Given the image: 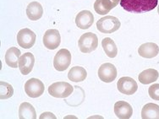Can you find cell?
<instances>
[{"label":"cell","mask_w":159,"mask_h":119,"mask_svg":"<svg viewBox=\"0 0 159 119\" xmlns=\"http://www.w3.org/2000/svg\"><path fill=\"white\" fill-rule=\"evenodd\" d=\"M158 0H121L123 9L131 13H143L152 10L157 6Z\"/></svg>","instance_id":"1"},{"label":"cell","mask_w":159,"mask_h":119,"mask_svg":"<svg viewBox=\"0 0 159 119\" xmlns=\"http://www.w3.org/2000/svg\"><path fill=\"white\" fill-rule=\"evenodd\" d=\"M121 23L119 19L114 16L107 15L98 20L97 22V28L102 33L111 34L115 32L120 28Z\"/></svg>","instance_id":"2"},{"label":"cell","mask_w":159,"mask_h":119,"mask_svg":"<svg viewBox=\"0 0 159 119\" xmlns=\"http://www.w3.org/2000/svg\"><path fill=\"white\" fill-rule=\"evenodd\" d=\"M79 48L83 53H90L95 51L98 46V38L97 35L92 32H87L83 34L80 37Z\"/></svg>","instance_id":"3"},{"label":"cell","mask_w":159,"mask_h":119,"mask_svg":"<svg viewBox=\"0 0 159 119\" xmlns=\"http://www.w3.org/2000/svg\"><path fill=\"white\" fill-rule=\"evenodd\" d=\"M74 87L70 83L59 81L52 84L48 87V93L52 97L66 98L73 93Z\"/></svg>","instance_id":"4"},{"label":"cell","mask_w":159,"mask_h":119,"mask_svg":"<svg viewBox=\"0 0 159 119\" xmlns=\"http://www.w3.org/2000/svg\"><path fill=\"white\" fill-rule=\"evenodd\" d=\"M71 64V53L67 49L62 48L56 53L53 58V66L56 70L64 71Z\"/></svg>","instance_id":"5"},{"label":"cell","mask_w":159,"mask_h":119,"mask_svg":"<svg viewBox=\"0 0 159 119\" xmlns=\"http://www.w3.org/2000/svg\"><path fill=\"white\" fill-rule=\"evenodd\" d=\"M44 84L40 79L31 78L25 84V91L29 97L37 98L44 92Z\"/></svg>","instance_id":"6"},{"label":"cell","mask_w":159,"mask_h":119,"mask_svg":"<svg viewBox=\"0 0 159 119\" xmlns=\"http://www.w3.org/2000/svg\"><path fill=\"white\" fill-rule=\"evenodd\" d=\"M17 42L22 48H31L36 42V34L30 29L24 28L17 34Z\"/></svg>","instance_id":"7"},{"label":"cell","mask_w":159,"mask_h":119,"mask_svg":"<svg viewBox=\"0 0 159 119\" xmlns=\"http://www.w3.org/2000/svg\"><path fill=\"white\" fill-rule=\"evenodd\" d=\"M117 88L124 95H131L137 91L138 86L134 79L130 77H122L117 82Z\"/></svg>","instance_id":"8"},{"label":"cell","mask_w":159,"mask_h":119,"mask_svg":"<svg viewBox=\"0 0 159 119\" xmlns=\"http://www.w3.org/2000/svg\"><path fill=\"white\" fill-rule=\"evenodd\" d=\"M43 44L49 50H55L61 42L60 33L56 29H50L45 32L43 36Z\"/></svg>","instance_id":"9"},{"label":"cell","mask_w":159,"mask_h":119,"mask_svg":"<svg viewBox=\"0 0 159 119\" xmlns=\"http://www.w3.org/2000/svg\"><path fill=\"white\" fill-rule=\"evenodd\" d=\"M98 77L105 83L113 82L117 77V68L110 63L102 64L98 68Z\"/></svg>","instance_id":"10"},{"label":"cell","mask_w":159,"mask_h":119,"mask_svg":"<svg viewBox=\"0 0 159 119\" xmlns=\"http://www.w3.org/2000/svg\"><path fill=\"white\" fill-rule=\"evenodd\" d=\"M35 64V58L31 52H25L23 55L20 56L19 60V68L20 73L24 75H27L31 73L33 69V66Z\"/></svg>","instance_id":"11"},{"label":"cell","mask_w":159,"mask_h":119,"mask_svg":"<svg viewBox=\"0 0 159 119\" xmlns=\"http://www.w3.org/2000/svg\"><path fill=\"white\" fill-rule=\"evenodd\" d=\"M94 22V15L89 10H82L75 17V24L77 27L81 30H86L92 25Z\"/></svg>","instance_id":"12"},{"label":"cell","mask_w":159,"mask_h":119,"mask_svg":"<svg viewBox=\"0 0 159 119\" xmlns=\"http://www.w3.org/2000/svg\"><path fill=\"white\" fill-rule=\"evenodd\" d=\"M114 113L118 118L129 119L133 114V109L128 102L119 101L114 104Z\"/></svg>","instance_id":"13"},{"label":"cell","mask_w":159,"mask_h":119,"mask_svg":"<svg viewBox=\"0 0 159 119\" xmlns=\"http://www.w3.org/2000/svg\"><path fill=\"white\" fill-rule=\"evenodd\" d=\"M139 55L145 58H152L157 56L159 53V46L156 43H144L138 49Z\"/></svg>","instance_id":"14"},{"label":"cell","mask_w":159,"mask_h":119,"mask_svg":"<svg viewBox=\"0 0 159 119\" xmlns=\"http://www.w3.org/2000/svg\"><path fill=\"white\" fill-rule=\"evenodd\" d=\"M20 54L21 52L17 47L13 46L8 49L5 53V62L7 65L13 68H16L19 66V60L20 58Z\"/></svg>","instance_id":"15"},{"label":"cell","mask_w":159,"mask_h":119,"mask_svg":"<svg viewBox=\"0 0 159 119\" xmlns=\"http://www.w3.org/2000/svg\"><path fill=\"white\" fill-rule=\"evenodd\" d=\"M43 14V6L38 2H31L28 4L26 8V15L29 20H38L42 18Z\"/></svg>","instance_id":"16"},{"label":"cell","mask_w":159,"mask_h":119,"mask_svg":"<svg viewBox=\"0 0 159 119\" xmlns=\"http://www.w3.org/2000/svg\"><path fill=\"white\" fill-rule=\"evenodd\" d=\"M143 119H159V106L155 103L146 104L141 110Z\"/></svg>","instance_id":"17"},{"label":"cell","mask_w":159,"mask_h":119,"mask_svg":"<svg viewBox=\"0 0 159 119\" xmlns=\"http://www.w3.org/2000/svg\"><path fill=\"white\" fill-rule=\"evenodd\" d=\"M19 117L20 119H36L37 113L34 107L28 102L20 104L19 108Z\"/></svg>","instance_id":"18"},{"label":"cell","mask_w":159,"mask_h":119,"mask_svg":"<svg viewBox=\"0 0 159 119\" xmlns=\"http://www.w3.org/2000/svg\"><path fill=\"white\" fill-rule=\"evenodd\" d=\"M158 77L159 73L156 69L148 68V69H146L143 72H141L139 74L138 79H139V81L141 84H143V85H149L151 83L157 81V79H158Z\"/></svg>","instance_id":"19"},{"label":"cell","mask_w":159,"mask_h":119,"mask_svg":"<svg viewBox=\"0 0 159 119\" xmlns=\"http://www.w3.org/2000/svg\"><path fill=\"white\" fill-rule=\"evenodd\" d=\"M87 77V72L82 67L75 66V67L71 68V69L69 71L68 73V78L70 80L73 82H81L84 81Z\"/></svg>","instance_id":"20"},{"label":"cell","mask_w":159,"mask_h":119,"mask_svg":"<svg viewBox=\"0 0 159 119\" xmlns=\"http://www.w3.org/2000/svg\"><path fill=\"white\" fill-rule=\"evenodd\" d=\"M102 46L105 53L109 58H115L118 54V47L116 44L114 42V41L109 37H106L102 41Z\"/></svg>","instance_id":"21"},{"label":"cell","mask_w":159,"mask_h":119,"mask_svg":"<svg viewBox=\"0 0 159 119\" xmlns=\"http://www.w3.org/2000/svg\"><path fill=\"white\" fill-rule=\"evenodd\" d=\"M113 9V6L109 0H96L94 3V9L98 15H105Z\"/></svg>","instance_id":"22"},{"label":"cell","mask_w":159,"mask_h":119,"mask_svg":"<svg viewBox=\"0 0 159 119\" xmlns=\"http://www.w3.org/2000/svg\"><path fill=\"white\" fill-rule=\"evenodd\" d=\"M14 95V89L13 86L9 83L1 81L0 82V99L6 100L12 97Z\"/></svg>","instance_id":"23"},{"label":"cell","mask_w":159,"mask_h":119,"mask_svg":"<svg viewBox=\"0 0 159 119\" xmlns=\"http://www.w3.org/2000/svg\"><path fill=\"white\" fill-rule=\"evenodd\" d=\"M150 97L155 101H159V84H154L148 89Z\"/></svg>","instance_id":"24"},{"label":"cell","mask_w":159,"mask_h":119,"mask_svg":"<svg viewBox=\"0 0 159 119\" xmlns=\"http://www.w3.org/2000/svg\"><path fill=\"white\" fill-rule=\"evenodd\" d=\"M40 118H52V119H56V117L54 116V114L52 112H43Z\"/></svg>","instance_id":"25"},{"label":"cell","mask_w":159,"mask_h":119,"mask_svg":"<svg viewBox=\"0 0 159 119\" xmlns=\"http://www.w3.org/2000/svg\"><path fill=\"white\" fill-rule=\"evenodd\" d=\"M111 2V3H112V5L113 6V8H115V7L119 4V3H120L121 2V0H109Z\"/></svg>","instance_id":"26"},{"label":"cell","mask_w":159,"mask_h":119,"mask_svg":"<svg viewBox=\"0 0 159 119\" xmlns=\"http://www.w3.org/2000/svg\"><path fill=\"white\" fill-rule=\"evenodd\" d=\"M157 13H158V15H159V4H158V6H157Z\"/></svg>","instance_id":"27"}]
</instances>
